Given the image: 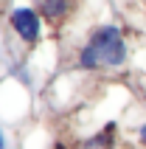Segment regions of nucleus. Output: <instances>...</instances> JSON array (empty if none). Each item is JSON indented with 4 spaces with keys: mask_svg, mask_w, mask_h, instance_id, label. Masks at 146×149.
<instances>
[{
    "mask_svg": "<svg viewBox=\"0 0 146 149\" xmlns=\"http://www.w3.org/2000/svg\"><path fill=\"white\" fill-rule=\"evenodd\" d=\"M90 45H96L101 59H104L107 68H121L127 62V42H124L121 31L115 25H101L93 31L90 37Z\"/></svg>",
    "mask_w": 146,
    "mask_h": 149,
    "instance_id": "f257e3e1",
    "label": "nucleus"
},
{
    "mask_svg": "<svg viewBox=\"0 0 146 149\" xmlns=\"http://www.w3.org/2000/svg\"><path fill=\"white\" fill-rule=\"evenodd\" d=\"M11 28L17 31V37L23 42H37L40 40V31H42V20H40V14L34 11V8H28V6H20V8H14L11 11Z\"/></svg>",
    "mask_w": 146,
    "mask_h": 149,
    "instance_id": "f03ea898",
    "label": "nucleus"
},
{
    "mask_svg": "<svg viewBox=\"0 0 146 149\" xmlns=\"http://www.w3.org/2000/svg\"><path fill=\"white\" fill-rule=\"evenodd\" d=\"M101 65H104V59H101L98 48L87 42V45L79 51V68L81 70H96V68H101Z\"/></svg>",
    "mask_w": 146,
    "mask_h": 149,
    "instance_id": "7ed1b4c3",
    "label": "nucleus"
},
{
    "mask_svg": "<svg viewBox=\"0 0 146 149\" xmlns=\"http://www.w3.org/2000/svg\"><path fill=\"white\" fill-rule=\"evenodd\" d=\"M67 6H70V0H40V8L48 20H59L67 11Z\"/></svg>",
    "mask_w": 146,
    "mask_h": 149,
    "instance_id": "20e7f679",
    "label": "nucleus"
},
{
    "mask_svg": "<svg viewBox=\"0 0 146 149\" xmlns=\"http://www.w3.org/2000/svg\"><path fill=\"white\" fill-rule=\"evenodd\" d=\"M0 149H6V138H3V132H0Z\"/></svg>",
    "mask_w": 146,
    "mask_h": 149,
    "instance_id": "39448f33",
    "label": "nucleus"
}]
</instances>
